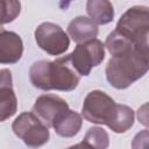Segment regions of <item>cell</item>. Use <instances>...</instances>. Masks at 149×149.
Returning a JSON list of instances; mask_svg holds the SVG:
<instances>
[{
  "mask_svg": "<svg viewBox=\"0 0 149 149\" xmlns=\"http://www.w3.org/2000/svg\"><path fill=\"white\" fill-rule=\"evenodd\" d=\"M21 10L19 0H1V23L6 24L14 21Z\"/></svg>",
  "mask_w": 149,
  "mask_h": 149,
  "instance_id": "e0dca14e",
  "label": "cell"
},
{
  "mask_svg": "<svg viewBox=\"0 0 149 149\" xmlns=\"http://www.w3.org/2000/svg\"><path fill=\"white\" fill-rule=\"evenodd\" d=\"M17 108L16 95L12 86V74L7 69L0 71V121L13 116Z\"/></svg>",
  "mask_w": 149,
  "mask_h": 149,
  "instance_id": "9c48e42d",
  "label": "cell"
},
{
  "mask_svg": "<svg viewBox=\"0 0 149 149\" xmlns=\"http://www.w3.org/2000/svg\"><path fill=\"white\" fill-rule=\"evenodd\" d=\"M83 125L81 115L74 111H66L59 115L52 125L56 134L62 137H72L78 134Z\"/></svg>",
  "mask_w": 149,
  "mask_h": 149,
  "instance_id": "7c38bea8",
  "label": "cell"
},
{
  "mask_svg": "<svg viewBox=\"0 0 149 149\" xmlns=\"http://www.w3.org/2000/svg\"><path fill=\"white\" fill-rule=\"evenodd\" d=\"M149 28V7L146 6H134L118 21L115 29L123 33L130 38H135L141 31Z\"/></svg>",
  "mask_w": 149,
  "mask_h": 149,
  "instance_id": "52a82bcc",
  "label": "cell"
},
{
  "mask_svg": "<svg viewBox=\"0 0 149 149\" xmlns=\"http://www.w3.org/2000/svg\"><path fill=\"white\" fill-rule=\"evenodd\" d=\"M133 149H148L149 148V129H143L137 133L132 142Z\"/></svg>",
  "mask_w": 149,
  "mask_h": 149,
  "instance_id": "ac0fdd59",
  "label": "cell"
},
{
  "mask_svg": "<svg viewBox=\"0 0 149 149\" xmlns=\"http://www.w3.org/2000/svg\"><path fill=\"white\" fill-rule=\"evenodd\" d=\"M115 108L116 104L108 94L94 90L86 95L81 108V115L88 122L108 126Z\"/></svg>",
  "mask_w": 149,
  "mask_h": 149,
  "instance_id": "5b68a950",
  "label": "cell"
},
{
  "mask_svg": "<svg viewBox=\"0 0 149 149\" xmlns=\"http://www.w3.org/2000/svg\"><path fill=\"white\" fill-rule=\"evenodd\" d=\"M63 57L80 76H88L92 68L98 66L104 61L105 44L94 38L79 43L71 54Z\"/></svg>",
  "mask_w": 149,
  "mask_h": 149,
  "instance_id": "277c9868",
  "label": "cell"
},
{
  "mask_svg": "<svg viewBox=\"0 0 149 149\" xmlns=\"http://www.w3.org/2000/svg\"><path fill=\"white\" fill-rule=\"evenodd\" d=\"M137 120L141 125L149 127V102H146L137 109Z\"/></svg>",
  "mask_w": 149,
  "mask_h": 149,
  "instance_id": "d6986e66",
  "label": "cell"
},
{
  "mask_svg": "<svg viewBox=\"0 0 149 149\" xmlns=\"http://www.w3.org/2000/svg\"><path fill=\"white\" fill-rule=\"evenodd\" d=\"M86 12L97 24H107L114 17L113 5L109 0H87Z\"/></svg>",
  "mask_w": 149,
  "mask_h": 149,
  "instance_id": "4fadbf2b",
  "label": "cell"
},
{
  "mask_svg": "<svg viewBox=\"0 0 149 149\" xmlns=\"http://www.w3.org/2000/svg\"><path fill=\"white\" fill-rule=\"evenodd\" d=\"M35 40L42 50L52 56L62 55L70 45L66 33L58 24L52 22L41 23L35 30Z\"/></svg>",
  "mask_w": 149,
  "mask_h": 149,
  "instance_id": "8992f818",
  "label": "cell"
},
{
  "mask_svg": "<svg viewBox=\"0 0 149 149\" xmlns=\"http://www.w3.org/2000/svg\"><path fill=\"white\" fill-rule=\"evenodd\" d=\"M66 111H69L68 102L55 94L40 95L33 106V112L48 127H52L56 119Z\"/></svg>",
  "mask_w": 149,
  "mask_h": 149,
  "instance_id": "ba28073f",
  "label": "cell"
},
{
  "mask_svg": "<svg viewBox=\"0 0 149 149\" xmlns=\"http://www.w3.org/2000/svg\"><path fill=\"white\" fill-rule=\"evenodd\" d=\"M149 71V28L134 38V47L126 54L112 56L106 65L107 81L118 90L129 87Z\"/></svg>",
  "mask_w": 149,
  "mask_h": 149,
  "instance_id": "6da1fadb",
  "label": "cell"
},
{
  "mask_svg": "<svg viewBox=\"0 0 149 149\" xmlns=\"http://www.w3.org/2000/svg\"><path fill=\"white\" fill-rule=\"evenodd\" d=\"M109 144V137L108 134L100 127H92L87 130L86 135L84 136V140L80 144H77L76 147H88V148H98V149H105Z\"/></svg>",
  "mask_w": 149,
  "mask_h": 149,
  "instance_id": "2e32d148",
  "label": "cell"
},
{
  "mask_svg": "<svg viewBox=\"0 0 149 149\" xmlns=\"http://www.w3.org/2000/svg\"><path fill=\"white\" fill-rule=\"evenodd\" d=\"M134 125V111L127 105L116 104L115 112L111 122L108 123V128L114 133H125Z\"/></svg>",
  "mask_w": 149,
  "mask_h": 149,
  "instance_id": "5bb4252c",
  "label": "cell"
},
{
  "mask_svg": "<svg viewBox=\"0 0 149 149\" xmlns=\"http://www.w3.org/2000/svg\"><path fill=\"white\" fill-rule=\"evenodd\" d=\"M63 1H66V2H70V1H72V0H63Z\"/></svg>",
  "mask_w": 149,
  "mask_h": 149,
  "instance_id": "ffe728a7",
  "label": "cell"
},
{
  "mask_svg": "<svg viewBox=\"0 0 149 149\" xmlns=\"http://www.w3.org/2000/svg\"><path fill=\"white\" fill-rule=\"evenodd\" d=\"M68 34L77 44L84 43L97 37L98 26L92 19L86 16H77L69 23Z\"/></svg>",
  "mask_w": 149,
  "mask_h": 149,
  "instance_id": "8fae6325",
  "label": "cell"
},
{
  "mask_svg": "<svg viewBox=\"0 0 149 149\" xmlns=\"http://www.w3.org/2000/svg\"><path fill=\"white\" fill-rule=\"evenodd\" d=\"M14 134L23 140L24 144L31 148L43 146L49 140V127L34 112L21 113L13 122Z\"/></svg>",
  "mask_w": 149,
  "mask_h": 149,
  "instance_id": "3957f363",
  "label": "cell"
},
{
  "mask_svg": "<svg viewBox=\"0 0 149 149\" xmlns=\"http://www.w3.org/2000/svg\"><path fill=\"white\" fill-rule=\"evenodd\" d=\"M79 76L64 57H58L54 62H35L29 70L31 84L43 91H72L79 83Z\"/></svg>",
  "mask_w": 149,
  "mask_h": 149,
  "instance_id": "7a4b0ae2",
  "label": "cell"
},
{
  "mask_svg": "<svg viewBox=\"0 0 149 149\" xmlns=\"http://www.w3.org/2000/svg\"><path fill=\"white\" fill-rule=\"evenodd\" d=\"M105 47L112 56H120L128 52L134 47V40L115 29L107 36Z\"/></svg>",
  "mask_w": 149,
  "mask_h": 149,
  "instance_id": "9a60e30c",
  "label": "cell"
},
{
  "mask_svg": "<svg viewBox=\"0 0 149 149\" xmlns=\"http://www.w3.org/2000/svg\"><path fill=\"white\" fill-rule=\"evenodd\" d=\"M23 52L21 37L14 33L2 29L0 33V63L14 64L20 61Z\"/></svg>",
  "mask_w": 149,
  "mask_h": 149,
  "instance_id": "30bf717a",
  "label": "cell"
}]
</instances>
